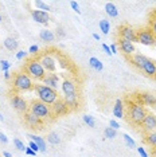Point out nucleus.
I'll return each mask as SVG.
<instances>
[{"mask_svg":"<svg viewBox=\"0 0 156 157\" xmlns=\"http://www.w3.org/2000/svg\"><path fill=\"white\" fill-rule=\"evenodd\" d=\"M24 73L33 81L37 82L43 81V78L46 77V70L42 67L38 59H28L27 63L24 65Z\"/></svg>","mask_w":156,"mask_h":157,"instance_id":"f257e3e1","label":"nucleus"},{"mask_svg":"<svg viewBox=\"0 0 156 157\" xmlns=\"http://www.w3.org/2000/svg\"><path fill=\"white\" fill-rule=\"evenodd\" d=\"M34 90H35V93H37L39 101L45 102L46 105H49V106H51L53 103L59 98L58 91L53 90L51 87L45 86V85H35Z\"/></svg>","mask_w":156,"mask_h":157,"instance_id":"f03ea898","label":"nucleus"},{"mask_svg":"<svg viewBox=\"0 0 156 157\" xmlns=\"http://www.w3.org/2000/svg\"><path fill=\"white\" fill-rule=\"evenodd\" d=\"M12 86L18 91H30L35 87V85H34V81L24 71H19V73H16L14 75Z\"/></svg>","mask_w":156,"mask_h":157,"instance_id":"7ed1b4c3","label":"nucleus"},{"mask_svg":"<svg viewBox=\"0 0 156 157\" xmlns=\"http://www.w3.org/2000/svg\"><path fill=\"white\" fill-rule=\"evenodd\" d=\"M28 112L33 113L34 116L39 117L41 120H46L51 116V108L46 105L45 102L39 101V99H33L28 105Z\"/></svg>","mask_w":156,"mask_h":157,"instance_id":"20e7f679","label":"nucleus"},{"mask_svg":"<svg viewBox=\"0 0 156 157\" xmlns=\"http://www.w3.org/2000/svg\"><path fill=\"white\" fill-rule=\"evenodd\" d=\"M148 110L145 109V106H143V103H132L129 108L128 117L131 120V122H133L135 125H141L144 118L147 117Z\"/></svg>","mask_w":156,"mask_h":157,"instance_id":"39448f33","label":"nucleus"},{"mask_svg":"<svg viewBox=\"0 0 156 157\" xmlns=\"http://www.w3.org/2000/svg\"><path fill=\"white\" fill-rule=\"evenodd\" d=\"M119 35H120V39H124V40L132 42V43H136L137 42V31L132 26H129V24L120 26Z\"/></svg>","mask_w":156,"mask_h":157,"instance_id":"423d86ee","label":"nucleus"},{"mask_svg":"<svg viewBox=\"0 0 156 157\" xmlns=\"http://www.w3.org/2000/svg\"><path fill=\"white\" fill-rule=\"evenodd\" d=\"M137 42L141 43L143 46H155L156 44V39L152 34V31L150 30V27L147 28H141L137 31Z\"/></svg>","mask_w":156,"mask_h":157,"instance_id":"0eeeda50","label":"nucleus"},{"mask_svg":"<svg viewBox=\"0 0 156 157\" xmlns=\"http://www.w3.org/2000/svg\"><path fill=\"white\" fill-rule=\"evenodd\" d=\"M39 63L42 65V67L49 71V73H55L57 70V63H55V59L53 58V56L50 54H43L39 56Z\"/></svg>","mask_w":156,"mask_h":157,"instance_id":"6e6552de","label":"nucleus"},{"mask_svg":"<svg viewBox=\"0 0 156 157\" xmlns=\"http://www.w3.org/2000/svg\"><path fill=\"white\" fill-rule=\"evenodd\" d=\"M50 108H51V113H54L55 116H65V114L70 112V108L67 106V103L65 102L63 98H58Z\"/></svg>","mask_w":156,"mask_h":157,"instance_id":"1a4fd4ad","label":"nucleus"},{"mask_svg":"<svg viewBox=\"0 0 156 157\" xmlns=\"http://www.w3.org/2000/svg\"><path fill=\"white\" fill-rule=\"evenodd\" d=\"M11 105L18 113L24 114L28 112V103L26 99L23 97H20V95H14V97H11Z\"/></svg>","mask_w":156,"mask_h":157,"instance_id":"9d476101","label":"nucleus"},{"mask_svg":"<svg viewBox=\"0 0 156 157\" xmlns=\"http://www.w3.org/2000/svg\"><path fill=\"white\" fill-rule=\"evenodd\" d=\"M143 128L145 133H151V132H156V114L148 112L147 117L144 118L143 124L140 125Z\"/></svg>","mask_w":156,"mask_h":157,"instance_id":"9b49d317","label":"nucleus"},{"mask_svg":"<svg viewBox=\"0 0 156 157\" xmlns=\"http://www.w3.org/2000/svg\"><path fill=\"white\" fill-rule=\"evenodd\" d=\"M43 85L45 86L51 87L53 90L58 91V89L61 87V83H59V77L55 73H50V74H46V77L43 78Z\"/></svg>","mask_w":156,"mask_h":157,"instance_id":"f8f14e48","label":"nucleus"},{"mask_svg":"<svg viewBox=\"0 0 156 157\" xmlns=\"http://www.w3.org/2000/svg\"><path fill=\"white\" fill-rule=\"evenodd\" d=\"M23 118H24V122H26L28 126L34 128V129H41L39 126L42 125V120L39 118V117L34 116L33 113H30V112L24 113V114H23Z\"/></svg>","mask_w":156,"mask_h":157,"instance_id":"ddd939ff","label":"nucleus"},{"mask_svg":"<svg viewBox=\"0 0 156 157\" xmlns=\"http://www.w3.org/2000/svg\"><path fill=\"white\" fill-rule=\"evenodd\" d=\"M31 16L37 23L39 24H47L50 22V16H49V12L45 11H39V10H33L31 11Z\"/></svg>","mask_w":156,"mask_h":157,"instance_id":"4468645a","label":"nucleus"},{"mask_svg":"<svg viewBox=\"0 0 156 157\" xmlns=\"http://www.w3.org/2000/svg\"><path fill=\"white\" fill-rule=\"evenodd\" d=\"M120 48H121V52L127 56H132L135 52H136V48H135V43L128 40H124V39H120L119 40Z\"/></svg>","mask_w":156,"mask_h":157,"instance_id":"2eb2a0df","label":"nucleus"},{"mask_svg":"<svg viewBox=\"0 0 156 157\" xmlns=\"http://www.w3.org/2000/svg\"><path fill=\"white\" fill-rule=\"evenodd\" d=\"M147 60H148V58L144 56L143 54H136V52H135V54L131 56V63H132L135 67H137L139 70L143 69V66L147 63Z\"/></svg>","mask_w":156,"mask_h":157,"instance_id":"dca6fc26","label":"nucleus"},{"mask_svg":"<svg viewBox=\"0 0 156 157\" xmlns=\"http://www.w3.org/2000/svg\"><path fill=\"white\" fill-rule=\"evenodd\" d=\"M61 89L63 91L65 95H69V94H76L77 93V87L74 85V82H72L70 79H63L62 83H61Z\"/></svg>","mask_w":156,"mask_h":157,"instance_id":"f3484780","label":"nucleus"},{"mask_svg":"<svg viewBox=\"0 0 156 157\" xmlns=\"http://www.w3.org/2000/svg\"><path fill=\"white\" fill-rule=\"evenodd\" d=\"M145 73V75L151 77V78H156V62L152 59H148L147 63L143 66V69H141Z\"/></svg>","mask_w":156,"mask_h":157,"instance_id":"a211bd4d","label":"nucleus"},{"mask_svg":"<svg viewBox=\"0 0 156 157\" xmlns=\"http://www.w3.org/2000/svg\"><path fill=\"white\" fill-rule=\"evenodd\" d=\"M63 99H65V102L67 103V106L72 109H77L78 106H80V95L77 94H69V95H63Z\"/></svg>","mask_w":156,"mask_h":157,"instance_id":"6ab92c4d","label":"nucleus"},{"mask_svg":"<svg viewBox=\"0 0 156 157\" xmlns=\"http://www.w3.org/2000/svg\"><path fill=\"white\" fill-rule=\"evenodd\" d=\"M140 101L143 102V105L152 108V106H155L156 97L151 93H143V94H140Z\"/></svg>","mask_w":156,"mask_h":157,"instance_id":"aec40b11","label":"nucleus"},{"mask_svg":"<svg viewBox=\"0 0 156 157\" xmlns=\"http://www.w3.org/2000/svg\"><path fill=\"white\" fill-rule=\"evenodd\" d=\"M113 116L116 118H123L124 117V102L121 99H116V103L113 106Z\"/></svg>","mask_w":156,"mask_h":157,"instance_id":"412c9836","label":"nucleus"},{"mask_svg":"<svg viewBox=\"0 0 156 157\" xmlns=\"http://www.w3.org/2000/svg\"><path fill=\"white\" fill-rule=\"evenodd\" d=\"M3 44H4V47L8 50V51H15V50H18V46H19V43H18V40L15 38H6L4 42H3Z\"/></svg>","mask_w":156,"mask_h":157,"instance_id":"4be33fe9","label":"nucleus"},{"mask_svg":"<svg viewBox=\"0 0 156 157\" xmlns=\"http://www.w3.org/2000/svg\"><path fill=\"white\" fill-rule=\"evenodd\" d=\"M28 138H31V141H34L35 144L39 146V152H46V141L42 137L35 136V134H30L28 136Z\"/></svg>","mask_w":156,"mask_h":157,"instance_id":"5701e85b","label":"nucleus"},{"mask_svg":"<svg viewBox=\"0 0 156 157\" xmlns=\"http://www.w3.org/2000/svg\"><path fill=\"white\" fill-rule=\"evenodd\" d=\"M144 141L148 146H151L152 149L156 148V132H151V133H145Z\"/></svg>","mask_w":156,"mask_h":157,"instance_id":"b1692460","label":"nucleus"},{"mask_svg":"<svg viewBox=\"0 0 156 157\" xmlns=\"http://www.w3.org/2000/svg\"><path fill=\"white\" fill-rule=\"evenodd\" d=\"M39 38L43 42H53L55 39V35L50 30H42L41 33H39Z\"/></svg>","mask_w":156,"mask_h":157,"instance_id":"393cba45","label":"nucleus"},{"mask_svg":"<svg viewBox=\"0 0 156 157\" xmlns=\"http://www.w3.org/2000/svg\"><path fill=\"white\" fill-rule=\"evenodd\" d=\"M105 12L108 16L111 17H116L119 15V10H117V7L113 4V3H106L105 4Z\"/></svg>","mask_w":156,"mask_h":157,"instance_id":"a878e982","label":"nucleus"},{"mask_svg":"<svg viewBox=\"0 0 156 157\" xmlns=\"http://www.w3.org/2000/svg\"><path fill=\"white\" fill-rule=\"evenodd\" d=\"M89 66L92 67V69H94V70H97V71H101L102 69H104V65H102V62L100 59H97V58H90L89 59Z\"/></svg>","mask_w":156,"mask_h":157,"instance_id":"bb28decb","label":"nucleus"},{"mask_svg":"<svg viewBox=\"0 0 156 157\" xmlns=\"http://www.w3.org/2000/svg\"><path fill=\"white\" fill-rule=\"evenodd\" d=\"M98 26H100V31H102V34L104 35L109 34V31H111V23H109V20L101 19L100 23H98Z\"/></svg>","mask_w":156,"mask_h":157,"instance_id":"cd10ccee","label":"nucleus"},{"mask_svg":"<svg viewBox=\"0 0 156 157\" xmlns=\"http://www.w3.org/2000/svg\"><path fill=\"white\" fill-rule=\"evenodd\" d=\"M46 140L47 142H50L51 145H58L59 142H61V138H59V136L55 133V132H51V133L47 134V137H46Z\"/></svg>","mask_w":156,"mask_h":157,"instance_id":"c85d7f7f","label":"nucleus"},{"mask_svg":"<svg viewBox=\"0 0 156 157\" xmlns=\"http://www.w3.org/2000/svg\"><path fill=\"white\" fill-rule=\"evenodd\" d=\"M35 7H37L39 11H45V12L50 11V6H49L47 3L42 2V0H37V2H35Z\"/></svg>","mask_w":156,"mask_h":157,"instance_id":"c756f323","label":"nucleus"},{"mask_svg":"<svg viewBox=\"0 0 156 157\" xmlns=\"http://www.w3.org/2000/svg\"><path fill=\"white\" fill-rule=\"evenodd\" d=\"M104 134H105V137H106V138H109V140H113V138H115L116 136H117V130L112 129V128L109 126V128H106V129H105Z\"/></svg>","mask_w":156,"mask_h":157,"instance_id":"7c9ffc66","label":"nucleus"},{"mask_svg":"<svg viewBox=\"0 0 156 157\" xmlns=\"http://www.w3.org/2000/svg\"><path fill=\"white\" fill-rule=\"evenodd\" d=\"M82 120H84V122L86 124L89 128H94L96 121H94V118H93L92 116H89V114H85V116L82 117Z\"/></svg>","mask_w":156,"mask_h":157,"instance_id":"2f4dec72","label":"nucleus"},{"mask_svg":"<svg viewBox=\"0 0 156 157\" xmlns=\"http://www.w3.org/2000/svg\"><path fill=\"white\" fill-rule=\"evenodd\" d=\"M123 138L125 140V142H127V145L129 146V148H136V141L133 140L132 137H131L129 134H123Z\"/></svg>","mask_w":156,"mask_h":157,"instance_id":"473e14b6","label":"nucleus"},{"mask_svg":"<svg viewBox=\"0 0 156 157\" xmlns=\"http://www.w3.org/2000/svg\"><path fill=\"white\" fill-rule=\"evenodd\" d=\"M14 145H15L16 149H19V151H22V152L26 151V146H24L23 141L19 140V138H14Z\"/></svg>","mask_w":156,"mask_h":157,"instance_id":"72a5a7b5","label":"nucleus"},{"mask_svg":"<svg viewBox=\"0 0 156 157\" xmlns=\"http://www.w3.org/2000/svg\"><path fill=\"white\" fill-rule=\"evenodd\" d=\"M0 67H2L3 73H4V71H8L10 70V67H11V63H10L8 60H2V62H0Z\"/></svg>","mask_w":156,"mask_h":157,"instance_id":"f704fd0d","label":"nucleus"},{"mask_svg":"<svg viewBox=\"0 0 156 157\" xmlns=\"http://www.w3.org/2000/svg\"><path fill=\"white\" fill-rule=\"evenodd\" d=\"M150 30L152 31V34H154V36L156 39V17H154V19L151 20V23H150Z\"/></svg>","mask_w":156,"mask_h":157,"instance_id":"c9c22d12","label":"nucleus"},{"mask_svg":"<svg viewBox=\"0 0 156 157\" xmlns=\"http://www.w3.org/2000/svg\"><path fill=\"white\" fill-rule=\"evenodd\" d=\"M38 51H39V47H38L37 44L30 46V48H28V52H30L31 55H37V54H38Z\"/></svg>","mask_w":156,"mask_h":157,"instance_id":"e433bc0d","label":"nucleus"},{"mask_svg":"<svg viewBox=\"0 0 156 157\" xmlns=\"http://www.w3.org/2000/svg\"><path fill=\"white\" fill-rule=\"evenodd\" d=\"M70 6H72V8L74 10V12H77L78 15H80V13H81V10H80V6H78V3L73 0V2H70Z\"/></svg>","mask_w":156,"mask_h":157,"instance_id":"4c0bfd02","label":"nucleus"},{"mask_svg":"<svg viewBox=\"0 0 156 157\" xmlns=\"http://www.w3.org/2000/svg\"><path fill=\"white\" fill-rule=\"evenodd\" d=\"M26 56H27V52L24 51V50H20V51L16 52V59H19V60L20 59H24Z\"/></svg>","mask_w":156,"mask_h":157,"instance_id":"58836bf2","label":"nucleus"},{"mask_svg":"<svg viewBox=\"0 0 156 157\" xmlns=\"http://www.w3.org/2000/svg\"><path fill=\"white\" fill-rule=\"evenodd\" d=\"M109 126L112 128V129H115V130H117L120 128V125H119V122H117L116 120H111L109 121Z\"/></svg>","mask_w":156,"mask_h":157,"instance_id":"ea45409f","label":"nucleus"},{"mask_svg":"<svg viewBox=\"0 0 156 157\" xmlns=\"http://www.w3.org/2000/svg\"><path fill=\"white\" fill-rule=\"evenodd\" d=\"M137 152H139V155L141 157H150V156H148V153H147V151H145L143 146H139V148H137Z\"/></svg>","mask_w":156,"mask_h":157,"instance_id":"a19ab883","label":"nucleus"},{"mask_svg":"<svg viewBox=\"0 0 156 157\" xmlns=\"http://www.w3.org/2000/svg\"><path fill=\"white\" fill-rule=\"evenodd\" d=\"M28 148H31V149H33V151H34L35 153L39 152V146H38L37 144H35L34 141H30V144H28Z\"/></svg>","mask_w":156,"mask_h":157,"instance_id":"79ce46f5","label":"nucleus"},{"mask_svg":"<svg viewBox=\"0 0 156 157\" xmlns=\"http://www.w3.org/2000/svg\"><path fill=\"white\" fill-rule=\"evenodd\" d=\"M0 142H3V144H8V138H7V136L4 133H2V132H0Z\"/></svg>","mask_w":156,"mask_h":157,"instance_id":"37998d69","label":"nucleus"},{"mask_svg":"<svg viewBox=\"0 0 156 157\" xmlns=\"http://www.w3.org/2000/svg\"><path fill=\"white\" fill-rule=\"evenodd\" d=\"M24 153H26L27 156H37V153H35V152H34L31 148H28V146L26 148V151H24Z\"/></svg>","mask_w":156,"mask_h":157,"instance_id":"c03bdc74","label":"nucleus"},{"mask_svg":"<svg viewBox=\"0 0 156 157\" xmlns=\"http://www.w3.org/2000/svg\"><path fill=\"white\" fill-rule=\"evenodd\" d=\"M102 50H104V51H105L108 55H112V51H111V48H109V46H108V44L102 43Z\"/></svg>","mask_w":156,"mask_h":157,"instance_id":"a18cd8bd","label":"nucleus"},{"mask_svg":"<svg viewBox=\"0 0 156 157\" xmlns=\"http://www.w3.org/2000/svg\"><path fill=\"white\" fill-rule=\"evenodd\" d=\"M109 48H111L112 54H117V46L116 44H111V46H109Z\"/></svg>","mask_w":156,"mask_h":157,"instance_id":"49530a36","label":"nucleus"},{"mask_svg":"<svg viewBox=\"0 0 156 157\" xmlns=\"http://www.w3.org/2000/svg\"><path fill=\"white\" fill-rule=\"evenodd\" d=\"M4 78H6V79H10V78H11V74H10V71H4Z\"/></svg>","mask_w":156,"mask_h":157,"instance_id":"de8ad7c7","label":"nucleus"},{"mask_svg":"<svg viewBox=\"0 0 156 157\" xmlns=\"http://www.w3.org/2000/svg\"><path fill=\"white\" fill-rule=\"evenodd\" d=\"M3 156H4V157H12L11 153H10V152H7V151L3 152Z\"/></svg>","mask_w":156,"mask_h":157,"instance_id":"09e8293b","label":"nucleus"},{"mask_svg":"<svg viewBox=\"0 0 156 157\" xmlns=\"http://www.w3.org/2000/svg\"><path fill=\"white\" fill-rule=\"evenodd\" d=\"M93 38L96 39V40H100V35L98 34H93Z\"/></svg>","mask_w":156,"mask_h":157,"instance_id":"8fccbe9b","label":"nucleus"},{"mask_svg":"<svg viewBox=\"0 0 156 157\" xmlns=\"http://www.w3.org/2000/svg\"><path fill=\"white\" fill-rule=\"evenodd\" d=\"M58 31H59V33H58V34H59V35H61V36H65V33H63V30H62V28H59V30H58Z\"/></svg>","mask_w":156,"mask_h":157,"instance_id":"3c124183","label":"nucleus"},{"mask_svg":"<svg viewBox=\"0 0 156 157\" xmlns=\"http://www.w3.org/2000/svg\"><path fill=\"white\" fill-rule=\"evenodd\" d=\"M152 155H154V157H156V148L152 149Z\"/></svg>","mask_w":156,"mask_h":157,"instance_id":"603ef678","label":"nucleus"},{"mask_svg":"<svg viewBox=\"0 0 156 157\" xmlns=\"http://www.w3.org/2000/svg\"><path fill=\"white\" fill-rule=\"evenodd\" d=\"M3 120H4V117H3V114L0 113V121H3Z\"/></svg>","mask_w":156,"mask_h":157,"instance_id":"864d4df0","label":"nucleus"},{"mask_svg":"<svg viewBox=\"0 0 156 157\" xmlns=\"http://www.w3.org/2000/svg\"><path fill=\"white\" fill-rule=\"evenodd\" d=\"M0 23H2V15H0Z\"/></svg>","mask_w":156,"mask_h":157,"instance_id":"5fc2aeb1","label":"nucleus"},{"mask_svg":"<svg viewBox=\"0 0 156 157\" xmlns=\"http://www.w3.org/2000/svg\"><path fill=\"white\" fill-rule=\"evenodd\" d=\"M154 108H155V110H156V102H155V106H154Z\"/></svg>","mask_w":156,"mask_h":157,"instance_id":"6e6d98bb","label":"nucleus"}]
</instances>
